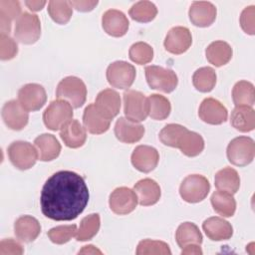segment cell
Returning <instances> with one entry per match:
<instances>
[{"instance_id": "1", "label": "cell", "mask_w": 255, "mask_h": 255, "mask_svg": "<svg viewBox=\"0 0 255 255\" xmlns=\"http://www.w3.org/2000/svg\"><path fill=\"white\" fill-rule=\"evenodd\" d=\"M89 188L85 179L71 170H60L44 183L40 205L42 213L56 221L77 218L89 202Z\"/></svg>"}, {"instance_id": "2", "label": "cell", "mask_w": 255, "mask_h": 255, "mask_svg": "<svg viewBox=\"0 0 255 255\" xmlns=\"http://www.w3.org/2000/svg\"><path fill=\"white\" fill-rule=\"evenodd\" d=\"M56 96L60 100L67 101L73 108L78 109L86 102L87 88L80 78L69 76L58 84Z\"/></svg>"}, {"instance_id": "3", "label": "cell", "mask_w": 255, "mask_h": 255, "mask_svg": "<svg viewBox=\"0 0 255 255\" xmlns=\"http://www.w3.org/2000/svg\"><path fill=\"white\" fill-rule=\"evenodd\" d=\"M124 113L133 123L144 121L149 113L148 99L139 91L128 90L124 93Z\"/></svg>"}, {"instance_id": "4", "label": "cell", "mask_w": 255, "mask_h": 255, "mask_svg": "<svg viewBox=\"0 0 255 255\" xmlns=\"http://www.w3.org/2000/svg\"><path fill=\"white\" fill-rule=\"evenodd\" d=\"M73 107L64 100L51 102L43 114L45 126L51 130L62 129L73 118Z\"/></svg>"}, {"instance_id": "5", "label": "cell", "mask_w": 255, "mask_h": 255, "mask_svg": "<svg viewBox=\"0 0 255 255\" xmlns=\"http://www.w3.org/2000/svg\"><path fill=\"white\" fill-rule=\"evenodd\" d=\"M228 160L237 166H245L252 162L255 155V142L249 136L233 138L227 146Z\"/></svg>"}, {"instance_id": "6", "label": "cell", "mask_w": 255, "mask_h": 255, "mask_svg": "<svg viewBox=\"0 0 255 255\" xmlns=\"http://www.w3.org/2000/svg\"><path fill=\"white\" fill-rule=\"evenodd\" d=\"M14 36L23 44L36 43L41 36V23L37 15L28 12L22 13L16 20Z\"/></svg>"}, {"instance_id": "7", "label": "cell", "mask_w": 255, "mask_h": 255, "mask_svg": "<svg viewBox=\"0 0 255 255\" xmlns=\"http://www.w3.org/2000/svg\"><path fill=\"white\" fill-rule=\"evenodd\" d=\"M210 190L208 179L200 174H190L186 176L180 184L179 193L181 198L189 203L202 201Z\"/></svg>"}, {"instance_id": "8", "label": "cell", "mask_w": 255, "mask_h": 255, "mask_svg": "<svg viewBox=\"0 0 255 255\" xmlns=\"http://www.w3.org/2000/svg\"><path fill=\"white\" fill-rule=\"evenodd\" d=\"M7 151L11 163L21 170L31 168L39 158L36 147L28 141H13L8 146Z\"/></svg>"}, {"instance_id": "9", "label": "cell", "mask_w": 255, "mask_h": 255, "mask_svg": "<svg viewBox=\"0 0 255 255\" xmlns=\"http://www.w3.org/2000/svg\"><path fill=\"white\" fill-rule=\"evenodd\" d=\"M144 71L146 82L153 90L170 93L177 87V76L170 69H164L159 66H147Z\"/></svg>"}, {"instance_id": "10", "label": "cell", "mask_w": 255, "mask_h": 255, "mask_svg": "<svg viewBox=\"0 0 255 255\" xmlns=\"http://www.w3.org/2000/svg\"><path fill=\"white\" fill-rule=\"evenodd\" d=\"M135 68L125 61H116L107 69V80L109 84L117 89H128L135 79Z\"/></svg>"}, {"instance_id": "11", "label": "cell", "mask_w": 255, "mask_h": 255, "mask_svg": "<svg viewBox=\"0 0 255 255\" xmlns=\"http://www.w3.org/2000/svg\"><path fill=\"white\" fill-rule=\"evenodd\" d=\"M18 101L27 112L38 111L47 101L46 91L39 84H26L18 91Z\"/></svg>"}, {"instance_id": "12", "label": "cell", "mask_w": 255, "mask_h": 255, "mask_svg": "<svg viewBox=\"0 0 255 255\" xmlns=\"http://www.w3.org/2000/svg\"><path fill=\"white\" fill-rule=\"evenodd\" d=\"M137 196L128 187H118L110 195L109 204L112 211L119 215H126L132 212L137 205Z\"/></svg>"}, {"instance_id": "13", "label": "cell", "mask_w": 255, "mask_h": 255, "mask_svg": "<svg viewBox=\"0 0 255 255\" xmlns=\"http://www.w3.org/2000/svg\"><path fill=\"white\" fill-rule=\"evenodd\" d=\"M192 43L191 33L188 28L176 26L171 28L164 40V48L171 54L179 55L186 52Z\"/></svg>"}, {"instance_id": "14", "label": "cell", "mask_w": 255, "mask_h": 255, "mask_svg": "<svg viewBox=\"0 0 255 255\" xmlns=\"http://www.w3.org/2000/svg\"><path fill=\"white\" fill-rule=\"evenodd\" d=\"M2 119L9 128L21 130L27 126L29 115L19 101L11 100L2 108Z\"/></svg>"}, {"instance_id": "15", "label": "cell", "mask_w": 255, "mask_h": 255, "mask_svg": "<svg viewBox=\"0 0 255 255\" xmlns=\"http://www.w3.org/2000/svg\"><path fill=\"white\" fill-rule=\"evenodd\" d=\"M198 116L204 123L209 125H221L226 122L228 112L218 100L206 98L200 104Z\"/></svg>"}, {"instance_id": "16", "label": "cell", "mask_w": 255, "mask_h": 255, "mask_svg": "<svg viewBox=\"0 0 255 255\" xmlns=\"http://www.w3.org/2000/svg\"><path fill=\"white\" fill-rule=\"evenodd\" d=\"M132 165L141 172H150L153 170L159 160L158 151L149 145H138L131 153Z\"/></svg>"}, {"instance_id": "17", "label": "cell", "mask_w": 255, "mask_h": 255, "mask_svg": "<svg viewBox=\"0 0 255 255\" xmlns=\"http://www.w3.org/2000/svg\"><path fill=\"white\" fill-rule=\"evenodd\" d=\"M216 14V7L208 1H195L188 11L191 23L197 27L210 26L215 21Z\"/></svg>"}, {"instance_id": "18", "label": "cell", "mask_w": 255, "mask_h": 255, "mask_svg": "<svg viewBox=\"0 0 255 255\" xmlns=\"http://www.w3.org/2000/svg\"><path fill=\"white\" fill-rule=\"evenodd\" d=\"M129 22L127 16L120 10L110 9L103 14L102 26L107 34L113 37H122L126 35Z\"/></svg>"}, {"instance_id": "19", "label": "cell", "mask_w": 255, "mask_h": 255, "mask_svg": "<svg viewBox=\"0 0 255 255\" xmlns=\"http://www.w3.org/2000/svg\"><path fill=\"white\" fill-rule=\"evenodd\" d=\"M95 106L105 118L112 121L120 113L121 97L115 90H103L98 94Z\"/></svg>"}, {"instance_id": "20", "label": "cell", "mask_w": 255, "mask_h": 255, "mask_svg": "<svg viewBox=\"0 0 255 255\" xmlns=\"http://www.w3.org/2000/svg\"><path fill=\"white\" fill-rule=\"evenodd\" d=\"M115 134L122 142L133 143L141 139L144 134V128L140 124L130 122L122 117L115 125Z\"/></svg>"}, {"instance_id": "21", "label": "cell", "mask_w": 255, "mask_h": 255, "mask_svg": "<svg viewBox=\"0 0 255 255\" xmlns=\"http://www.w3.org/2000/svg\"><path fill=\"white\" fill-rule=\"evenodd\" d=\"M133 191L137 196L138 203L142 206L155 204L161 194L159 185L151 178H143L137 181L133 186Z\"/></svg>"}, {"instance_id": "22", "label": "cell", "mask_w": 255, "mask_h": 255, "mask_svg": "<svg viewBox=\"0 0 255 255\" xmlns=\"http://www.w3.org/2000/svg\"><path fill=\"white\" fill-rule=\"evenodd\" d=\"M83 124L90 133L101 134L106 132L111 125V121L105 118L96 108L95 104L86 107L83 115Z\"/></svg>"}, {"instance_id": "23", "label": "cell", "mask_w": 255, "mask_h": 255, "mask_svg": "<svg viewBox=\"0 0 255 255\" xmlns=\"http://www.w3.org/2000/svg\"><path fill=\"white\" fill-rule=\"evenodd\" d=\"M41 232L39 221L30 215L19 217L14 224V233L16 237L25 243L34 241Z\"/></svg>"}, {"instance_id": "24", "label": "cell", "mask_w": 255, "mask_h": 255, "mask_svg": "<svg viewBox=\"0 0 255 255\" xmlns=\"http://www.w3.org/2000/svg\"><path fill=\"white\" fill-rule=\"evenodd\" d=\"M203 231L206 236L213 241L227 240L233 234L231 224L221 217H209L202 224Z\"/></svg>"}, {"instance_id": "25", "label": "cell", "mask_w": 255, "mask_h": 255, "mask_svg": "<svg viewBox=\"0 0 255 255\" xmlns=\"http://www.w3.org/2000/svg\"><path fill=\"white\" fill-rule=\"evenodd\" d=\"M35 147L38 151L39 159L42 161H51L57 158L61 152V144L55 135L43 133L34 140Z\"/></svg>"}, {"instance_id": "26", "label": "cell", "mask_w": 255, "mask_h": 255, "mask_svg": "<svg viewBox=\"0 0 255 255\" xmlns=\"http://www.w3.org/2000/svg\"><path fill=\"white\" fill-rule=\"evenodd\" d=\"M60 136L64 143L71 148L81 147L86 139V128L77 120H72L60 131Z\"/></svg>"}, {"instance_id": "27", "label": "cell", "mask_w": 255, "mask_h": 255, "mask_svg": "<svg viewBox=\"0 0 255 255\" xmlns=\"http://www.w3.org/2000/svg\"><path fill=\"white\" fill-rule=\"evenodd\" d=\"M230 123L239 131H251L255 128V112L252 107L237 106L231 113Z\"/></svg>"}, {"instance_id": "28", "label": "cell", "mask_w": 255, "mask_h": 255, "mask_svg": "<svg viewBox=\"0 0 255 255\" xmlns=\"http://www.w3.org/2000/svg\"><path fill=\"white\" fill-rule=\"evenodd\" d=\"M232 48L224 41L212 42L205 50L207 61L215 67L227 64L232 58Z\"/></svg>"}, {"instance_id": "29", "label": "cell", "mask_w": 255, "mask_h": 255, "mask_svg": "<svg viewBox=\"0 0 255 255\" xmlns=\"http://www.w3.org/2000/svg\"><path fill=\"white\" fill-rule=\"evenodd\" d=\"M214 182L218 190H223L231 194L236 193L240 187V177L238 172L232 167H224L217 171Z\"/></svg>"}, {"instance_id": "30", "label": "cell", "mask_w": 255, "mask_h": 255, "mask_svg": "<svg viewBox=\"0 0 255 255\" xmlns=\"http://www.w3.org/2000/svg\"><path fill=\"white\" fill-rule=\"evenodd\" d=\"M211 204L214 211L223 217L233 216L236 210V201L233 195L223 190H217L212 193Z\"/></svg>"}, {"instance_id": "31", "label": "cell", "mask_w": 255, "mask_h": 255, "mask_svg": "<svg viewBox=\"0 0 255 255\" xmlns=\"http://www.w3.org/2000/svg\"><path fill=\"white\" fill-rule=\"evenodd\" d=\"M21 15V6L15 0L0 1V28L1 33L9 35L11 30V22Z\"/></svg>"}, {"instance_id": "32", "label": "cell", "mask_w": 255, "mask_h": 255, "mask_svg": "<svg viewBox=\"0 0 255 255\" xmlns=\"http://www.w3.org/2000/svg\"><path fill=\"white\" fill-rule=\"evenodd\" d=\"M177 148H179L186 156L193 157L201 153L203 150L204 140L199 133L187 129L180 137Z\"/></svg>"}, {"instance_id": "33", "label": "cell", "mask_w": 255, "mask_h": 255, "mask_svg": "<svg viewBox=\"0 0 255 255\" xmlns=\"http://www.w3.org/2000/svg\"><path fill=\"white\" fill-rule=\"evenodd\" d=\"M175 239L178 246L182 249L184 246L189 244L200 245L203 238L199 228L194 223L183 222L178 226L175 232Z\"/></svg>"}, {"instance_id": "34", "label": "cell", "mask_w": 255, "mask_h": 255, "mask_svg": "<svg viewBox=\"0 0 255 255\" xmlns=\"http://www.w3.org/2000/svg\"><path fill=\"white\" fill-rule=\"evenodd\" d=\"M232 99L236 107H252L255 102V92L253 84L247 81L237 82L232 90Z\"/></svg>"}, {"instance_id": "35", "label": "cell", "mask_w": 255, "mask_h": 255, "mask_svg": "<svg viewBox=\"0 0 255 255\" xmlns=\"http://www.w3.org/2000/svg\"><path fill=\"white\" fill-rule=\"evenodd\" d=\"M192 83L197 91L208 93L215 87L216 73L210 67L199 68L194 72L192 76Z\"/></svg>"}, {"instance_id": "36", "label": "cell", "mask_w": 255, "mask_h": 255, "mask_svg": "<svg viewBox=\"0 0 255 255\" xmlns=\"http://www.w3.org/2000/svg\"><path fill=\"white\" fill-rule=\"evenodd\" d=\"M147 99L149 106L148 115L151 119L162 121L169 116L171 112V105L165 97L158 94H152Z\"/></svg>"}, {"instance_id": "37", "label": "cell", "mask_w": 255, "mask_h": 255, "mask_svg": "<svg viewBox=\"0 0 255 255\" xmlns=\"http://www.w3.org/2000/svg\"><path fill=\"white\" fill-rule=\"evenodd\" d=\"M128 14L132 20L146 23L152 21L155 18L157 14V8L150 1H138L131 6Z\"/></svg>"}, {"instance_id": "38", "label": "cell", "mask_w": 255, "mask_h": 255, "mask_svg": "<svg viewBox=\"0 0 255 255\" xmlns=\"http://www.w3.org/2000/svg\"><path fill=\"white\" fill-rule=\"evenodd\" d=\"M101 225L100 215L98 213L90 214L84 217L80 223L76 238L78 241H87L92 239L99 231Z\"/></svg>"}, {"instance_id": "39", "label": "cell", "mask_w": 255, "mask_h": 255, "mask_svg": "<svg viewBox=\"0 0 255 255\" xmlns=\"http://www.w3.org/2000/svg\"><path fill=\"white\" fill-rule=\"evenodd\" d=\"M48 13L56 23L66 24L72 17L73 7L69 1L52 0L48 4Z\"/></svg>"}, {"instance_id": "40", "label": "cell", "mask_w": 255, "mask_h": 255, "mask_svg": "<svg viewBox=\"0 0 255 255\" xmlns=\"http://www.w3.org/2000/svg\"><path fill=\"white\" fill-rule=\"evenodd\" d=\"M187 130V128L178 124H168L159 132L160 141L171 147H176L180 137Z\"/></svg>"}, {"instance_id": "41", "label": "cell", "mask_w": 255, "mask_h": 255, "mask_svg": "<svg viewBox=\"0 0 255 255\" xmlns=\"http://www.w3.org/2000/svg\"><path fill=\"white\" fill-rule=\"evenodd\" d=\"M129 59L138 65L149 63L153 58V49L144 42H137L131 45L128 51Z\"/></svg>"}, {"instance_id": "42", "label": "cell", "mask_w": 255, "mask_h": 255, "mask_svg": "<svg viewBox=\"0 0 255 255\" xmlns=\"http://www.w3.org/2000/svg\"><path fill=\"white\" fill-rule=\"evenodd\" d=\"M136 254L137 255H150V254L170 255L171 251L169 249V246L165 242L144 239L138 243L136 248Z\"/></svg>"}, {"instance_id": "43", "label": "cell", "mask_w": 255, "mask_h": 255, "mask_svg": "<svg viewBox=\"0 0 255 255\" xmlns=\"http://www.w3.org/2000/svg\"><path fill=\"white\" fill-rule=\"evenodd\" d=\"M78 229L76 224L61 225L54 227L48 231V237L55 244H64L77 235Z\"/></svg>"}, {"instance_id": "44", "label": "cell", "mask_w": 255, "mask_h": 255, "mask_svg": "<svg viewBox=\"0 0 255 255\" xmlns=\"http://www.w3.org/2000/svg\"><path fill=\"white\" fill-rule=\"evenodd\" d=\"M18 53L16 42L7 34L0 35V58L3 61L13 59Z\"/></svg>"}, {"instance_id": "45", "label": "cell", "mask_w": 255, "mask_h": 255, "mask_svg": "<svg viewBox=\"0 0 255 255\" xmlns=\"http://www.w3.org/2000/svg\"><path fill=\"white\" fill-rule=\"evenodd\" d=\"M255 6L246 7L240 16V25L243 31L249 35L255 33Z\"/></svg>"}, {"instance_id": "46", "label": "cell", "mask_w": 255, "mask_h": 255, "mask_svg": "<svg viewBox=\"0 0 255 255\" xmlns=\"http://www.w3.org/2000/svg\"><path fill=\"white\" fill-rule=\"evenodd\" d=\"M24 249L20 243L9 238L0 242V255H21Z\"/></svg>"}, {"instance_id": "47", "label": "cell", "mask_w": 255, "mask_h": 255, "mask_svg": "<svg viewBox=\"0 0 255 255\" xmlns=\"http://www.w3.org/2000/svg\"><path fill=\"white\" fill-rule=\"evenodd\" d=\"M69 2L73 8L81 12L92 11L98 4L97 0H77V1L73 0Z\"/></svg>"}, {"instance_id": "48", "label": "cell", "mask_w": 255, "mask_h": 255, "mask_svg": "<svg viewBox=\"0 0 255 255\" xmlns=\"http://www.w3.org/2000/svg\"><path fill=\"white\" fill-rule=\"evenodd\" d=\"M182 255H190V254H194V255H201L202 254V250L200 248L199 245L197 244H189L186 245L182 248L181 251Z\"/></svg>"}, {"instance_id": "49", "label": "cell", "mask_w": 255, "mask_h": 255, "mask_svg": "<svg viewBox=\"0 0 255 255\" xmlns=\"http://www.w3.org/2000/svg\"><path fill=\"white\" fill-rule=\"evenodd\" d=\"M25 4L32 11H40L45 6L46 1H44V0H41V1H25Z\"/></svg>"}, {"instance_id": "50", "label": "cell", "mask_w": 255, "mask_h": 255, "mask_svg": "<svg viewBox=\"0 0 255 255\" xmlns=\"http://www.w3.org/2000/svg\"><path fill=\"white\" fill-rule=\"evenodd\" d=\"M79 254H102V251H100L93 245H87L84 246L83 249L79 251Z\"/></svg>"}]
</instances>
